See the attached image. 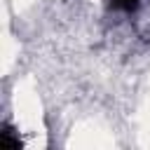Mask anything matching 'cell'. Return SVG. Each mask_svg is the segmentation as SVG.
<instances>
[{"label": "cell", "mask_w": 150, "mask_h": 150, "mask_svg": "<svg viewBox=\"0 0 150 150\" xmlns=\"http://www.w3.org/2000/svg\"><path fill=\"white\" fill-rule=\"evenodd\" d=\"M0 148H2V150H19V148H21V141H19L16 131H14L9 124H5L2 131H0Z\"/></svg>", "instance_id": "cell-1"}, {"label": "cell", "mask_w": 150, "mask_h": 150, "mask_svg": "<svg viewBox=\"0 0 150 150\" xmlns=\"http://www.w3.org/2000/svg\"><path fill=\"white\" fill-rule=\"evenodd\" d=\"M138 2L141 0H110V5L115 9H122V12H134L138 7Z\"/></svg>", "instance_id": "cell-2"}]
</instances>
